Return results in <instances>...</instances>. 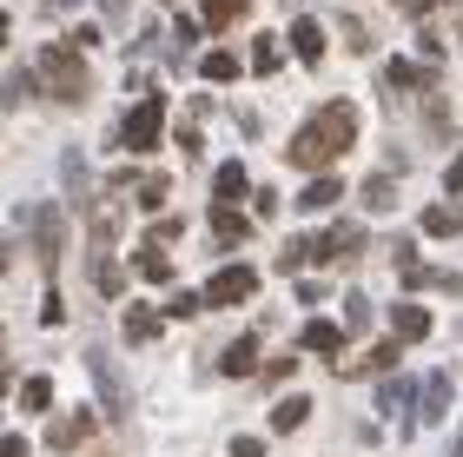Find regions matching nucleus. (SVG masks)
I'll return each mask as SVG.
<instances>
[{"label": "nucleus", "mask_w": 463, "mask_h": 457, "mask_svg": "<svg viewBox=\"0 0 463 457\" xmlns=\"http://www.w3.org/2000/svg\"><path fill=\"white\" fill-rule=\"evenodd\" d=\"M351 139H357V113L351 107H318L305 119V133L291 139V159L298 166H325V159H338Z\"/></svg>", "instance_id": "f257e3e1"}, {"label": "nucleus", "mask_w": 463, "mask_h": 457, "mask_svg": "<svg viewBox=\"0 0 463 457\" xmlns=\"http://www.w3.org/2000/svg\"><path fill=\"white\" fill-rule=\"evenodd\" d=\"M33 80L47 87V100H60V107H80L87 100V67H80V53H67V47H40L33 53Z\"/></svg>", "instance_id": "f03ea898"}, {"label": "nucleus", "mask_w": 463, "mask_h": 457, "mask_svg": "<svg viewBox=\"0 0 463 457\" xmlns=\"http://www.w3.org/2000/svg\"><path fill=\"white\" fill-rule=\"evenodd\" d=\"M159 127H165V100L146 93L139 107H133V119H126V147H133V153H153V147H159Z\"/></svg>", "instance_id": "7ed1b4c3"}, {"label": "nucleus", "mask_w": 463, "mask_h": 457, "mask_svg": "<svg viewBox=\"0 0 463 457\" xmlns=\"http://www.w3.org/2000/svg\"><path fill=\"white\" fill-rule=\"evenodd\" d=\"M245 292H251V265H232V272H219L199 292V305H232V299H245Z\"/></svg>", "instance_id": "20e7f679"}, {"label": "nucleus", "mask_w": 463, "mask_h": 457, "mask_svg": "<svg viewBox=\"0 0 463 457\" xmlns=\"http://www.w3.org/2000/svg\"><path fill=\"white\" fill-rule=\"evenodd\" d=\"M87 365H93V378L107 385V398H113V418H126V385H119V365L107 358V351H87Z\"/></svg>", "instance_id": "39448f33"}, {"label": "nucleus", "mask_w": 463, "mask_h": 457, "mask_svg": "<svg viewBox=\"0 0 463 457\" xmlns=\"http://www.w3.org/2000/svg\"><path fill=\"white\" fill-rule=\"evenodd\" d=\"M391 325H397V338H430V311L424 305H397Z\"/></svg>", "instance_id": "423d86ee"}, {"label": "nucleus", "mask_w": 463, "mask_h": 457, "mask_svg": "<svg viewBox=\"0 0 463 457\" xmlns=\"http://www.w3.org/2000/svg\"><path fill=\"white\" fill-rule=\"evenodd\" d=\"M126 338H133V345L159 338V311H153V305H133V311H126Z\"/></svg>", "instance_id": "0eeeda50"}, {"label": "nucleus", "mask_w": 463, "mask_h": 457, "mask_svg": "<svg viewBox=\"0 0 463 457\" xmlns=\"http://www.w3.org/2000/svg\"><path fill=\"white\" fill-rule=\"evenodd\" d=\"M87 431H93V411H67V418H60V424L47 431V438H53V444H80Z\"/></svg>", "instance_id": "6e6552de"}, {"label": "nucleus", "mask_w": 463, "mask_h": 457, "mask_svg": "<svg viewBox=\"0 0 463 457\" xmlns=\"http://www.w3.org/2000/svg\"><path fill=\"white\" fill-rule=\"evenodd\" d=\"M133 265H139V279H153V285H165V279H173V265H165V252H159V245H139V252H133Z\"/></svg>", "instance_id": "1a4fd4ad"}, {"label": "nucleus", "mask_w": 463, "mask_h": 457, "mask_svg": "<svg viewBox=\"0 0 463 457\" xmlns=\"http://www.w3.org/2000/svg\"><path fill=\"white\" fill-rule=\"evenodd\" d=\"M251 365H259V338H239V345L225 351V378H245Z\"/></svg>", "instance_id": "9d476101"}, {"label": "nucleus", "mask_w": 463, "mask_h": 457, "mask_svg": "<svg viewBox=\"0 0 463 457\" xmlns=\"http://www.w3.org/2000/svg\"><path fill=\"white\" fill-rule=\"evenodd\" d=\"M311 418V398H285L279 411H271V431H298Z\"/></svg>", "instance_id": "9b49d317"}, {"label": "nucleus", "mask_w": 463, "mask_h": 457, "mask_svg": "<svg viewBox=\"0 0 463 457\" xmlns=\"http://www.w3.org/2000/svg\"><path fill=\"white\" fill-rule=\"evenodd\" d=\"M444 405H450V378L437 371V378H430V391H424V418L437 424V418H444Z\"/></svg>", "instance_id": "f8f14e48"}, {"label": "nucleus", "mask_w": 463, "mask_h": 457, "mask_svg": "<svg viewBox=\"0 0 463 457\" xmlns=\"http://www.w3.org/2000/svg\"><path fill=\"white\" fill-rule=\"evenodd\" d=\"M291 47H298L305 60H318V53H325V33L311 27V20H298V27H291Z\"/></svg>", "instance_id": "ddd939ff"}, {"label": "nucleus", "mask_w": 463, "mask_h": 457, "mask_svg": "<svg viewBox=\"0 0 463 457\" xmlns=\"http://www.w3.org/2000/svg\"><path fill=\"white\" fill-rule=\"evenodd\" d=\"M213 233H219V239L232 245V239H245V233H251V225H245V213H232V205H219V219H213Z\"/></svg>", "instance_id": "4468645a"}, {"label": "nucleus", "mask_w": 463, "mask_h": 457, "mask_svg": "<svg viewBox=\"0 0 463 457\" xmlns=\"http://www.w3.org/2000/svg\"><path fill=\"white\" fill-rule=\"evenodd\" d=\"M245 14V0H205V27H232Z\"/></svg>", "instance_id": "2eb2a0df"}, {"label": "nucleus", "mask_w": 463, "mask_h": 457, "mask_svg": "<svg viewBox=\"0 0 463 457\" xmlns=\"http://www.w3.org/2000/svg\"><path fill=\"white\" fill-rule=\"evenodd\" d=\"M305 345L325 351V358H338V325H305Z\"/></svg>", "instance_id": "dca6fc26"}, {"label": "nucleus", "mask_w": 463, "mask_h": 457, "mask_svg": "<svg viewBox=\"0 0 463 457\" xmlns=\"http://www.w3.org/2000/svg\"><path fill=\"white\" fill-rule=\"evenodd\" d=\"M20 405H27V411H47V405H53V385H47V378H27V385H20Z\"/></svg>", "instance_id": "f3484780"}, {"label": "nucleus", "mask_w": 463, "mask_h": 457, "mask_svg": "<svg viewBox=\"0 0 463 457\" xmlns=\"http://www.w3.org/2000/svg\"><path fill=\"white\" fill-rule=\"evenodd\" d=\"M245 193V166H225L219 173V199H239Z\"/></svg>", "instance_id": "a211bd4d"}, {"label": "nucleus", "mask_w": 463, "mask_h": 457, "mask_svg": "<svg viewBox=\"0 0 463 457\" xmlns=\"http://www.w3.org/2000/svg\"><path fill=\"white\" fill-rule=\"evenodd\" d=\"M424 225H430V233H457V225H463V213H457V205H437V213H430Z\"/></svg>", "instance_id": "6ab92c4d"}, {"label": "nucleus", "mask_w": 463, "mask_h": 457, "mask_svg": "<svg viewBox=\"0 0 463 457\" xmlns=\"http://www.w3.org/2000/svg\"><path fill=\"white\" fill-rule=\"evenodd\" d=\"M251 67H259V73L279 67V40H259V47H251Z\"/></svg>", "instance_id": "aec40b11"}, {"label": "nucleus", "mask_w": 463, "mask_h": 457, "mask_svg": "<svg viewBox=\"0 0 463 457\" xmlns=\"http://www.w3.org/2000/svg\"><path fill=\"white\" fill-rule=\"evenodd\" d=\"M331 199H338V179H318V186L305 193V205H331Z\"/></svg>", "instance_id": "412c9836"}, {"label": "nucleus", "mask_w": 463, "mask_h": 457, "mask_svg": "<svg viewBox=\"0 0 463 457\" xmlns=\"http://www.w3.org/2000/svg\"><path fill=\"white\" fill-rule=\"evenodd\" d=\"M205 73H213V80H232V73H239V60H232V53H213V60H205Z\"/></svg>", "instance_id": "4be33fe9"}, {"label": "nucleus", "mask_w": 463, "mask_h": 457, "mask_svg": "<svg viewBox=\"0 0 463 457\" xmlns=\"http://www.w3.org/2000/svg\"><path fill=\"white\" fill-rule=\"evenodd\" d=\"M232 457H265V444L259 438H232Z\"/></svg>", "instance_id": "5701e85b"}, {"label": "nucleus", "mask_w": 463, "mask_h": 457, "mask_svg": "<svg viewBox=\"0 0 463 457\" xmlns=\"http://www.w3.org/2000/svg\"><path fill=\"white\" fill-rule=\"evenodd\" d=\"M0 457H27V438H0Z\"/></svg>", "instance_id": "b1692460"}, {"label": "nucleus", "mask_w": 463, "mask_h": 457, "mask_svg": "<svg viewBox=\"0 0 463 457\" xmlns=\"http://www.w3.org/2000/svg\"><path fill=\"white\" fill-rule=\"evenodd\" d=\"M450 186H457V193H463V159H457V166H450Z\"/></svg>", "instance_id": "393cba45"}, {"label": "nucleus", "mask_w": 463, "mask_h": 457, "mask_svg": "<svg viewBox=\"0 0 463 457\" xmlns=\"http://www.w3.org/2000/svg\"><path fill=\"white\" fill-rule=\"evenodd\" d=\"M404 7H411V14H424V7H430V0H404Z\"/></svg>", "instance_id": "a878e982"}, {"label": "nucleus", "mask_w": 463, "mask_h": 457, "mask_svg": "<svg viewBox=\"0 0 463 457\" xmlns=\"http://www.w3.org/2000/svg\"><path fill=\"white\" fill-rule=\"evenodd\" d=\"M0 40H7V14H0Z\"/></svg>", "instance_id": "bb28decb"}]
</instances>
